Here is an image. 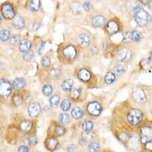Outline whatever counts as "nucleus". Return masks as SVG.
<instances>
[{"mask_svg": "<svg viewBox=\"0 0 152 152\" xmlns=\"http://www.w3.org/2000/svg\"><path fill=\"white\" fill-rule=\"evenodd\" d=\"M23 92H14L12 94L10 98V103L14 107H18L23 105Z\"/></svg>", "mask_w": 152, "mask_h": 152, "instance_id": "c756f323", "label": "nucleus"}, {"mask_svg": "<svg viewBox=\"0 0 152 152\" xmlns=\"http://www.w3.org/2000/svg\"><path fill=\"white\" fill-rule=\"evenodd\" d=\"M138 6H140V3L138 2V0H126V8L131 14H132L134 10Z\"/></svg>", "mask_w": 152, "mask_h": 152, "instance_id": "79ce46f5", "label": "nucleus"}, {"mask_svg": "<svg viewBox=\"0 0 152 152\" xmlns=\"http://www.w3.org/2000/svg\"><path fill=\"white\" fill-rule=\"evenodd\" d=\"M35 57V50L33 49H31L30 50H28L27 52L23 54V61L29 63L31 62L32 60L34 59Z\"/></svg>", "mask_w": 152, "mask_h": 152, "instance_id": "09e8293b", "label": "nucleus"}, {"mask_svg": "<svg viewBox=\"0 0 152 152\" xmlns=\"http://www.w3.org/2000/svg\"><path fill=\"white\" fill-rule=\"evenodd\" d=\"M42 26V18H36L32 21L31 23V29L34 31H37Z\"/></svg>", "mask_w": 152, "mask_h": 152, "instance_id": "603ef678", "label": "nucleus"}, {"mask_svg": "<svg viewBox=\"0 0 152 152\" xmlns=\"http://www.w3.org/2000/svg\"><path fill=\"white\" fill-rule=\"evenodd\" d=\"M135 56V50L132 45H118L114 54V59L117 62L122 64H128L132 61Z\"/></svg>", "mask_w": 152, "mask_h": 152, "instance_id": "6e6552de", "label": "nucleus"}, {"mask_svg": "<svg viewBox=\"0 0 152 152\" xmlns=\"http://www.w3.org/2000/svg\"><path fill=\"white\" fill-rule=\"evenodd\" d=\"M50 134L48 135H51V136H55L56 137H64L65 134L67 133V128L65 126L61 125V123L56 122H52L49 126Z\"/></svg>", "mask_w": 152, "mask_h": 152, "instance_id": "aec40b11", "label": "nucleus"}, {"mask_svg": "<svg viewBox=\"0 0 152 152\" xmlns=\"http://www.w3.org/2000/svg\"><path fill=\"white\" fill-rule=\"evenodd\" d=\"M63 75L64 70L61 67H57L55 65L48 69L42 68L39 70V79L43 84L52 83L55 84H59L63 77Z\"/></svg>", "mask_w": 152, "mask_h": 152, "instance_id": "423d86ee", "label": "nucleus"}, {"mask_svg": "<svg viewBox=\"0 0 152 152\" xmlns=\"http://www.w3.org/2000/svg\"><path fill=\"white\" fill-rule=\"evenodd\" d=\"M146 6H147V8H148L150 11H152V0H151L148 4H146Z\"/></svg>", "mask_w": 152, "mask_h": 152, "instance_id": "bf43d9fd", "label": "nucleus"}, {"mask_svg": "<svg viewBox=\"0 0 152 152\" xmlns=\"http://www.w3.org/2000/svg\"><path fill=\"white\" fill-rule=\"evenodd\" d=\"M118 80V77L115 75L113 72H112L111 70H108L105 74V75L103 76V82L106 85H111L113 84Z\"/></svg>", "mask_w": 152, "mask_h": 152, "instance_id": "ea45409f", "label": "nucleus"}, {"mask_svg": "<svg viewBox=\"0 0 152 152\" xmlns=\"http://www.w3.org/2000/svg\"><path fill=\"white\" fill-rule=\"evenodd\" d=\"M151 95H152V86H151Z\"/></svg>", "mask_w": 152, "mask_h": 152, "instance_id": "e2e57ef3", "label": "nucleus"}, {"mask_svg": "<svg viewBox=\"0 0 152 152\" xmlns=\"http://www.w3.org/2000/svg\"><path fill=\"white\" fill-rule=\"evenodd\" d=\"M70 116L75 121L82 120L85 117V113H84V108L79 106V105H77V104L73 106L71 110H70Z\"/></svg>", "mask_w": 152, "mask_h": 152, "instance_id": "cd10ccee", "label": "nucleus"}, {"mask_svg": "<svg viewBox=\"0 0 152 152\" xmlns=\"http://www.w3.org/2000/svg\"><path fill=\"white\" fill-rule=\"evenodd\" d=\"M31 49H32V42L29 38H22L18 45L19 52L23 54Z\"/></svg>", "mask_w": 152, "mask_h": 152, "instance_id": "2f4dec72", "label": "nucleus"}, {"mask_svg": "<svg viewBox=\"0 0 152 152\" xmlns=\"http://www.w3.org/2000/svg\"><path fill=\"white\" fill-rule=\"evenodd\" d=\"M122 44L124 45H132V31L129 30H125L122 31Z\"/></svg>", "mask_w": 152, "mask_h": 152, "instance_id": "37998d69", "label": "nucleus"}, {"mask_svg": "<svg viewBox=\"0 0 152 152\" xmlns=\"http://www.w3.org/2000/svg\"><path fill=\"white\" fill-rule=\"evenodd\" d=\"M132 37L133 43H139L143 40V34L140 31L133 30L132 31Z\"/></svg>", "mask_w": 152, "mask_h": 152, "instance_id": "de8ad7c7", "label": "nucleus"}, {"mask_svg": "<svg viewBox=\"0 0 152 152\" xmlns=\"http://www.w3.org/2000/svg\"><path fill=\"white\" fill-rule=\"evenodd\" d=\"M12 91V82L6 78H0V103H4L10 99Z\"/></svg>", "mask_w": 152, "mask_h": 152, "instance_id": "dca6fc26", "label": "nucleus"}, {"mask_svg": "<svg viewBox=\"0 0 152 152\" xmlns=\"http://www.w3.org/2000/svg\"><path fill=\"white\" fill-rule=\"evenodd\" d=\"M78 144H79V145H80V146L83 147V148L88 145L87 142H86L85 141H84V140H83L81 137H80V138H79V140H78Z\"/></svg>", "mask_w": 152, "mask_h": 152, "instance_id": "6e6d98bb", "label": "nucleus"}, {"mask_svg": "<svg viewBox=\"0 0 152 152\" xmlns=\"http://www.w3.org/2000/svg\"><path fill=\"white\" fill-rule=\"evenodd\" d=\"M56 84H52V83H45L43 84L42 87V94L45 97H50L56 91Z\"/></svg>", "mask_w": 152, "mask_h": 152, "instance_id": "f704fd0d", "label": "nucleus"}, {"mask_svg": "<svg viewBox=\"0 0 152 152\" xmlns=\"http://www.w3.org/2000/svg\"><path fill=\"white\" fill-rule=\"evenodd\" d=\"M54 108H52L49 105H44V107H42V111L43 112H45V113H51L52 110H53Z\"/></svg>", "mask_w": 152, "mask_h": 152, "instance_id": "4d7b16f0", "label": "nucleus"}, {"mask_svg": "<svg viewBox=\"0 0 152 152\" xmlns=\"http://www.w3.org/2000/svg\"><path fill=\"white\" fill-rule=\"evenodd\" d=\"M118 45L114 44L113 42H111L110 38H105L102 40L101 44H100V47L102 50V53L104 56L108 57L111 56L113 58L115 51L118 48Z\"/></svg>", "mask_w": 152, "mask_h": 152, "instance_id": "f3484780", "label": "nucleus"}, {"mask_svg": "<svg viewBox=\"0 0 152 152\" xmlns=\"http://www.w3.org/2000/svg\"><path fill=\"white\" fill-rule=\"evenodd\" d=\"M42 113V106L38 101H32L27 106V113L31 119L37 118Z\"/></svg>", "mask_w": 152, "mask_h": 152, "instance_id": "4be33fe9", "label": "nucleus"}, {"mask_svg": "<svg viewBox=\"0 0 152 152\" xmlns=\"http://www.w3.org/2000/svg\"><path fill=\"white\" fill-rule=\"evenodd\" d=\"M125 118L126 122L130 126L138 127L145 120V113L141 107L132 106L130 103H126Z\"/></svg>", "mask_w": 152, "mask_h": 152, "instance_id": "39448f33", "label": "nucleus"}, {"mask_svg": "<svg viewBox=\"0 0 152 152\" xmlns=\"http://www.w3.org/2000/svg\"><path fill=\"white\" fill-rule=\"evenodd\" d=\"M129 103L137 107H145L152 103L151 86L145 84H137L133 86L130 94Z\"/></svg>", "mask_w": 152, "mask_h": 152, "instance_id": "f03ea898", "label": "nucleus"}, {"mask_svg": "<svg viewBox=\"0 0 152 152\" xmlns=\"http://www.w3.org/2000/svg\"><path fill=\"white\" fill-rule=\"evenodd\" d=\"M88 152H100L101 151V145L99 141H94L88 143L87 145Z\"/></svg>", "mask_w": 152, "mask_h": 152, "instance_id": "a18cd8bd", "label": "nucleus"}, {"mask_svg": "<svg viewBox=\"0 0 152 152\" xmlns=\"http://www.w3.org/2000/svg\"><path fill=\"white\" fill-rule=\"evenodd\" d=\"M140 66L141 69H150L152 68V52H150L147 58L141 60Z\"/></svg>", "mask_w": 152, "mask_h": 152, "instance_id": "a19ab883", "label": "nucleus"}, {"mask_svg": "<svg viewBox=\"0 0 152 152\" xmlns=\"http://www.w3.org/2000/svg\"><path fill=\"white\" fill-rule=\"evenodd\" d=\"M22 40L21 37V35L20 34H13L12 35L11 37L8 41V44L9 46H12V47H16V46H18L19 42Z\"/></svg>", "mask_w": 152, "mask_h": 152, "instance_id": "49530a36", "label": "nucleus"}, {"mask_svg": "<svg viewBox=\"0 0 152 152\" xmlns=\"http://www.w3.org/2000/svg\"><path fill=\"white\" fill-rule=\"evenodd\" d=\"M18 152H30V149L26 145H22L18 149Z\"/></svg>", "mask_w": 152, "mask_h": 152, "instance_id": "5fc2aeb1", "label": "nucleus"}, {"mask_svg": "<svg viewBox=\"0 0 152 152\" xmlns=\"http://www.w3.org/2000/svg\"><path fill=\"white\" fill-rule=\"evenodd\" d=\"M68 9L74 16H81L84 13V8L80 0H70L69 2Z\"/></svg>", "mask_w": 152, "mask_h": 152, "instance_id": "5701e85b", "label": "nucleus"}, {"mask_svg": "<svg viewBox=\"0 0 152 152\" xmlns=\"http://www.w3.org/2000/svg\"><path fill=\"white\" fill-rule=\"evenodd\" d=\"M3 23H4V20H3V17L1 16V14H0V27L3 25Z\"/></svg>", "mask_w": 152, "mask_h": 152, "instance_id": "052dcab7", "label": "nucleus"}, {"mask_svg": "<svg viewBox=\"0 0 152 152\" xmlns=\"http://www.w3.org/2000/svg\"><path fill=\"white\" fill-rule=\"evenodd\" d=\"M107 20L108 19L107 18V15L103 13V11L95 9L88 13V15L85 17L86 24L93 28H103Z\"/></svg>", "mask_w": 152, "mask_h": 152, "instance_id": "1a4fd4ad", "label": "nucleus"}, {"mask_svg": "<svg viewBox=\"0 0 152 152\" xmlns=\"http://www.w3.org/2000/svg\"><path fill=\"white\" fill-rule=\"evenodd\" d=\"M150 113H151V115L152 116V105L151 106V107H150Z\"/></svg>", "mask_w": 152, "mask_h": 152, "instance_id": "680f3d73", "label": "nucleus"}, {"mask_svg": "<svg viewBox=\"0 0 152 152\" xmlns=\"http://www.w3.org/2000/svg\"><path fill=\"white\" fill-rule=\"evenodd\" d=\"M102 53V50L97 42H94L91 46L88 47L87 49L83 50L81 51L80 59L82 60V64L91 67L92 65L97 64V61L100 58V55Z\"/></svg>", "mask_w": 152, "mask_h": 152, "instance_id": "0eeeda50", "label": "nucleus"}, {"mask_svg": "<svg viewBox=\"0 0 152 152\" xmlns=\"http://www.w3.org/2000/svg\"><path fill=\"white\" fill-rule=\"evenodd\" d=\"M57 119H58L59 123H61V125L65 126H69L72 124L73 118H71V116L68 113L62 112L61 113H59L58 114V117H57Z\"/></svg>", "mask_w": 152, "mask_h": 152, "instance_id": "72a5a7b5", "label": "nucleus"}, {"mask_svg": "<svg viewBox=\"0 0 152 152\" xmlns=\"http://www.w3.org/2000/svg\"><path fill=\"white\" fill-rule=\"evenodd\" d=\"M12 86L14 92H22L27 86V80L23 77H17L12 81Z\"/></svg>", "mask_w": 152, "mask_h": 152, "instance_id": "a878e982", "label": "nucleus"}, {"mask_svg": "<svg viewBox=\"0 0 152 152\" xmlns=\"http://www.w3.org/2000/svg\"><path fill=\"white\" fill-rule=\"evenodd\" d=\"M27 144L30 146H35L38 144V138L35 133L29 134L27 136Z\"/></svg>", "mask_w": 152, "mask_h": 152, "instance_id": "8fccbe9b", "label": "nucleus"}, {"mask_svg": "<svg viewBox=\"0 0 152 152\" xmlns=\"http://www.w3.org/2000/svg\"><path fill=\"white\" fill-rule=\"evenodd\" d=\"M46 41L43 40L42 37H35L34 42H32V47H34L35 52H37L38 56H42L46 46Z\"/></svg>", "mask_w": 152, "mask_h": 152, "instance_id": "c85d7f7f", "label": "nucleus"}, {"mask_svg": "<svg viewBox=\"0 0 152 152\" xmlns=\"http://www.w3.org/2000/svg\"><path fill=\"white\" fill-rule=\"evenodd\" d=\"M137 128V132L140 137L141 144H143L146 141H152V121L145 119L143 122Z\"/></svg>", "mask_w": 152, "mask_h": 152, "instance_id": "4468645a", "label": "nucleus"}, {"mask_svg": "<svg viewBox=\"0 0 152 152\" xmlns=\"http://www.w3.org/2000/svg\"><path fill=\"white\" fill-rule=\"evenodd\" d=\"M0 152H2V151H0Z\"/></svg>", "mask_w": 152, "mask_h": 152, "instance_id": "69168bd1", "label": "nucleus"}, {"mask_svg": "<svg viewBox=\"0 0 152 152\" xmlns=\"http://www.w3.org/2000/svg\"><path fill=\"white\" fill-rule=\"evenodd\" d=\"M79 30H75L71 34L69 35V37L66 38L65 41H69L76 44L79 46L81 50L87 49L88 47L91 46L95 42V39L91 32L85 28L78 27Z\"/></svg>", "mask_w": 152, "mask_h": 152, "instance_id": "20e7f679", "label": "nucleus"}, {"mask_svg": "<svg viewBox=\"0 0 152 152\" xmlns=\"http://www.w3.org/2000/svg\"><path fill=\"white\" fill-rule=\"evenodd\" d=\"M0 14L3 18L7 21H12L18 15L17 8L13 3L10 1H6L0 5Z\"/></svg>", "mask_w": 152, "mask_h": 152, "instance_id": "2eb2a0df", "label": "nucleus"}, {"mask_svg": "<svg viewBox=\"0 0 152 152\" xmlns=\"http://www.w3.org/2000/svg\"><path fill=\"white\" fill-rule=\"evenodd\" d=\"M88 94V88L83 84H75L70 92L67 94L68 98L73 103H82L85 102Z\"/></svg>", "mask_w": 152, "mask_h": 152, "instance_id": "9b49d317", "label": "nucleus"}, {"mask_svg": "<svg viewBox=\"0 0 152 152\" xmlns=\"http://www.w3.org/2000/svg\"><path fill=\"white\" fill-rule=\"evenodd\" d=\"M82 5H83V8H84V11L86 12V13H89L90 12H92L94 8V6H93V4H92L91 0H85L84 2L82 3Z\"/></svg>", "mask_w": 152, "mask_h": 152, "instance_id": "3c124183", "label": "nucleus"}, {"mask_svg": "<svg viewBox=\"0 0 152 152\" xmlns=\"http://www.w3.org/2000/svg\"><path fill=\"white\" fill-rule=\"evenodd\" d=\"M61 90H56L53 94L51 95L49 98V104L50 106L52 108L56 109L58 107L60 106V103H61V99H62V97H61Z\"/></svg>", "mask_w": 152, "mask_h": 152, "instance_id": "7c9ffc66", "label": "nucleus"}, {"mask_svg": "<svg viewBox=\"0 0 152 152\" xmlns=\"http://www.w3.org/2000/svg\"><path fill=\"white\" fill-rule=\"evenodd\" d=\"M134 21L140 27H145L149 23L152 22L151 16L149 14L141 5L138 6L132 13Z\"/></svg>", "mask_w": 152, "mask_h": 152, "instance_id": "ddd939ff", "label": "nucleus"}, {"mask_svg": "<svg viewBox=\"0 0 152 152\" xmlns=\"http://www.w3.org/2000/svg\"><path fill=\"white\" fill-rule=\"evenodd\" d=\"M80 137H81L84 141L87 142L88 144L90 143L92 141H96L98 139V134L94 132V131H90V132H82L80 133Z\"/></svg>", "mask_w": 152, "mask_h": 152, "instance_id": "e433bc0d", "label": "nucleus"}, {"mask_svg": "<svg viewBox=\"0 0 152 152\" xmlns=\"http://www.w3.org/2000/svg\"><path fill=\"white\" fill-rule=\"evenodd\" d=\"M80 129L82 130V132H90L94 130V121L91 118H87V119H84L82 122H80Z\"/></svg>", "mask_w": 152, "mask_h": 152, "instance_id": "4c0bfd02", "label": "nucleus"}, {"mask_svg": "<svg viewBox=\"0 0 152 152\" xmlns=\"http://www.w3.org/2000/svg\"><path fill=\"white\" fill-rule=\"evenodd\" d=\"M18 128L24 134L29 135V134L35 133V122L31 119L23 118V119L19 121Z\"/></svg>", "mask_w": 152, "mask_h": 152, "instance_id": "6ab92c4d", "label": "nucleus"}, {"mask_svg": "<svg viewBox=\"0 0 152 152\" xmlns=\"http://www.w3.org/2000/svg\"><path fill=\"white\" fill-rule=\"evenodd\" d=\"M110 70L113 72L118 78L122 77L126 72V64H122L120 62H115L112 65Z\"/></svg>", "mask_w": 152, "mask_h": 152, "instance_id": "bb28decb", "label": "nucleus"}, {"mask_svg": "<svg viewBox=\"0 0 152 152\" xmlns=\"http://www.w3.org/2000/svg\"><path fill=\"white\" fill-rule=\"evenodd\" d=\"M103 28L105 34L108 38L113 37L115 35L122 32L124 31L121 20L116 16L112 17L108 19Z\"/></svg>", "mask_w": 152, "mask_h": 152, "instance_id": "f8f14e48", "label": "nucleus"}, {"mask_svg": "<svg viewBox=\"0 0 152 152\" xmlns=\"http://www.w3.org/2000/svg\"><path fill=\"white\" fill-rule=\"evenodd\" d=\"M12 27L15 30L22 31L27 26V21L24 17L20 14H18L12 20Z\"/></svg>", "mask_w": 152, "mask_h": 152, "instance_id": "393cba45", "label": "nucleus"}, {"mask_svg": "<svg viewBox=\"0 0 152 152\" xmlns=\"http://www.w3.org/2000/svg\"><path fill=\"white\" fill-rule=\"evenodd\" d=\"M11 36V31L8 28H2L0 30V41L2 42H8Z\"/></svg>", "mask_w": 152, "mask_h": 152, "instance_id": "c03bdc74", "label": "nucleus"}, {"mask_svg": "<svg viewBox=\"0 0 152 152\" xmlns=\"http://www.w3.org/2000/svg\"><path fill=\"white\" fill-rule=\"evenodd\" d=\"M73 75L88 89H94L99 87V84H100V81L99 77L92 71L90 67L88 65L84 64L77 65L74 69Z\"/></svg>", "mask_w": 152, "mask_h": 152, "instance_id": "7ed1b4c3", "label": "nucleus"}, {"mask_svg": "<svg viewBox=\"0 0 152 152\" xmlns=\"http://www.w3.org/2000/svg\"><path fill=\"white\" fill-rule=\"evenodd\" d=\"M76 152H79V151H76Z\"/></svg>", "mask_w": 152, "mask_h": 152, "instance_id": "338daca9", "label": "nucleus"}, {"mask_svg": "<svg viewBox=\"0 0 152 152\" xmlns=\"http://www.w3.org/2000/svg\"><path fill=\"white\" fill-rule=\"evenodd\" d=\"M141 144L139 134L137 132V131H134L131 134L129 139L126 142V147L132 152H138L141 149Z\"/></svg>", "mask_w": 152, "mask_h": 152, "instance_id": "a211bd4d", "label": "nucleus"}, {"mask_svg": "<svg viewBox=\"0 0 152 152\" xmlns=\"http://www.w3.org/2000/svg\"><path fill=\"white\" fill-rule=\"evenodd\" d=\"M66 151L67 152H76L78 151V145L74 143H70V144L67 145L66 146Z\"/></svg>", "mask_w": 152, "mask_h": 152, "instance_id": "864d4df0", "label": "nucleus"}, {"mask_svg": "<svg viewBox=\"0 0 152 152\" xmlns=\"http://www.w3.org/2000/svg\"><path fill=\"white\" fill-rule=\"evenodd\" d=\"M27 8L31 12L37 13L42 8V1L41 0H28Z\"/></svg>", "mask_w": 152, "mask_h": 152, "instance_id": "58836bf2", "label": "nucleus"}, {"mask_svg": "<svg viewBox=\"0 0 152 152\" xmlns=\"http://www.w3.org/2000/svg\"><path fill=\"white\" fill-rule=\"evenodd\" d=\"M41 66L43 69L50 68L53 66V61H52V56H51V51L47 52L45 55H43L41 58Z\"/></svg>", "mask_w": 152, "mask_h": 152, "instance_id": "473e14b6", "label": "nucleus"}, {"mask_svg": "<svg viewBox=\"0 0 152 152\" xmlns=\"http://www.w3.org/2000/svg\"><path fill=\"white\" fill-rule=\"evenodd\" d=\"M0 118H1V111H0Z\"/></svg>", "mask_w": 152, "mask_h": 152, "instance_id": "0e129e2a", "label": "nucleus"}, {"mask_svg": "<svg viewBox=\"0 0 152 152\" xmlns=\"http://www.w3.org/2000/svg\"><path fill=\"white\" fill-rule=\"evenodd\" d=\"M83 108L85 113V116L91 119H96L99 118L101 114L103 113L104 107L102 101L98 99H93L84 103Z\"/></svg>", "mask_w": 152, "mask_h": 152, "instance_id": "9d476101", "label": "nucleus"}, {"mask_svg": "<svg viewBox=\"0 0 152 152\" xmlns=\"http://www.w3.org/2000/svg\"><path fill=\"white\" fill-rule=\"evenodd\" d=\"M45 147L47 151L50 152H54L56 151L59 145H60V141L58 140V137L51 135H48L46 137V140L44 141Z\"/></svg>", "mask_w": 152, "mask_h": 152, "instance_id": "b1692460", "label": "nucleus"}, {"mask_svg": "<svg viewBox=\"0 0 152 152\" xmlns=\"http://www.w3.org/2000/svg\"><path fill=\"white\" fill-rule=\"evenodd\" d=\"M60 108L62 112L64 113H68L69 111L71 110L73 107V102L69 99L68 96L65 95L63 99H61V103H60Z\"/></svg>", "mask_w": 152, "mask_h": 152, "instance_id": "c9c22d12", "label": "nucleus"}, {"mask_svg": "<svg viewBox=\"0 0 152 152\" xmlns=\"http://www.w3.org/2000/svg\"><path fill=\"white\" fill-rule=\"evenodd\" d=\"M150 1H151V0H138V2L141 4H142V5H146Z\"/></svg>", "mask_w": 152, "mask_h": 152, "instance_id": "13d9d810", "label": "nucleus"}, {"mask_svg": "<svg viewBox=\"0 0 152 152\" xmlns=\"http://www.w3.org/2000/svg\"><path fill=\"white\" fill-rule=\"evenodd\" d=\"M75 84V81L74 80V78L70 76L65 77V75H63V77L59 83V88L62 93H65V94H67L72 89Z\"/></svg>", "mask_w": 152, "mask_h": 152, "instance_id": "412c9836", "label": "nucleus"}, {"mask_svg": "<svg viewBox=\"0 0 152 152\" xmlns=\"http://www.w3.org/2000/svg\"><path fill=\"white\" fill-rule=\"evenodd\" d=\"M81 50L76 44L69 41H64L57 46L56 58L63 65H72L80 61Z\"/></svg>", "mask_w": 152, "mask_h": 152, "instance_id": "f257e3e1", "label": "nucleus"}]
</instances>
